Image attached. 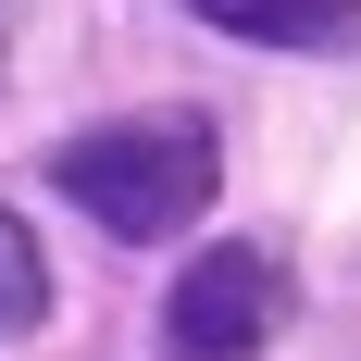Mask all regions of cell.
Returning <instances> with one entry per match:
<instances>
[{
	"instance_id": "obj_1",
	"label": "cell",
	"mask_w": 361,
	"mask_h": 361,
	"mask_svg": "<svg viewBox=\"0 0 361 361\" xmlns=\"http://www.w3.org/2000/svg\"><path fill=\"white\" fill-rule=\"evenodd\" d=\"M50 175H63V200L87 224H112V237H187V224L212 212V187H224V149H212L200 112H125V125L63 137Z\"/></svg>"
},
{
	"instance_id": "obj_2",
	"label": "cell",
	"mask_w": 361,
	"mask_h": 361,
	"mask_svg": "<svg viewBox=\"0 0 361 361\" xmlns=\"http://www.w3.org/2000/svg\"><path fill=\"white\" fill-rule=\"evenodd\" d=\"M262 336H274V262L262 250H200L175 274V299H162V349L175 361H250Z\"/></svg>"
},
{
	"instance_id": "obj_3",
	"label": "cell",
	"mask_w": 361,
	"mask_h": 361,
	"mask_svg": "<svg viewBox=\"0 0 361 361\" xmlns=\"http://www.w3.org/2000/svg\"><path fill=\"white\" fill-rule=\"evenodd\" d=\"M187 13L262 50H361V0H187Z\"/></svg>"
},
{
	"instance_id": "obj_4",
	"label": "cell",
	"mask_w": 361,
	"mask_h": 361,
	"mask_svg": "<svg viewBox=\"0 0 361 361\" xmlns=\"http://www.w3.org/2000/svg\"><path fill=\"white\" fill-rule=\"evenodd\" d=\"M37 312H50V262H37V237L13 212H0V336L13 324H37Z\"/></svg>"
},
{
	"instance_id": "obj_5",
	"label": "cell",
	"mask_w": 361,
	"mask_h": 361,
	"mask_svg": "<svg viewBox=\"0 0 361 361\" xmlns=\"http://www.w3.org/2000/svg\"><path fill=\"white\" fill-rule=\"evenodd\" d=\"M0 50H13V0H0Z\"/></svg>"
}]
</instances>
